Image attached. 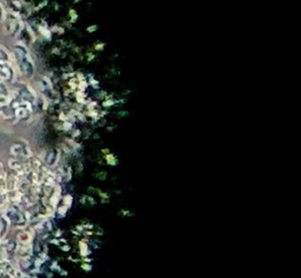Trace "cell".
Returning a JSON list of instances; mask_svg holds the SVG:
<instances>
[{
    "instance_id": "cell-1",
    "label": "cell",
    "mask_w": 301,
    "mask_h": 278,
    "mask_svg": "<svg viewBox=\"0 0 301 278\" xmlns=\"http://www.w3.org/2000/svg\"><path fill=\"white\" fill-rule=\"evenodd\" d=\"M106 159H107L108 163L110 165H116L118 163V160L116 159V157L113 154H108L106 156Z\"/></svg>"
}]
</instances>
